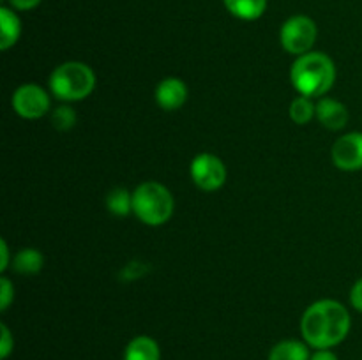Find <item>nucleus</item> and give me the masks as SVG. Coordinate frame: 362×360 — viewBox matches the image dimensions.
Here are the masks:
<instances>
[{"mask_svg":"<svg viewBox=\"0 0 362 360\" xmlns=\"http://www.w3.org/2000/svg\"><path fill=\"white\" fill-rule=\"evenodd\" d=\"M11 265V253L9 246H7L6 239L0 240V272H6Z\"/></svg>","mask_w":362,"mask_h":360,"instance_id":"nucleus-23","label":"nucleus"},{"mask_svg":"<svg viewBox=\"0 0 362 360\" xmlns=\"http://www.w3.org/2000/svg\"><path fill=\"white\" fill-rule=\"evenodd\" d=\"M336 66L327 53L310 52L296 56L290 69V81L299 95L324 97L336 81Z\"/></svg>","mask_w":362,"mask_h":360,"instance_id":"nucleus-2","label":"nucleus"},{"mask_svg":"<svg viewBox=\"0 0 362 360\" xmlns=\"http://www.w3.org/2000/svg\"><path fill=\"white\" fill-rule=\"evenodd\" d=\"M78 122V115L71 106L62 104L52 112V124L57 131H71Z\"/></svg>","mask_w":362,"mask_h":360,"instance_id":"nucleus-18","label":"nucleus"},{"mask_svg":"<svg viewBox=\"0 0 362 360\" xmlns=\"http://www.w3.org/2000/svg\"><path fill=\"white\" fill-rule=\"evenodd\" d=\"M189 175L194 186L205 193H214L226 184V164L211 152H202L191 161Z\"/></svg>","mask_w":362,"mask_h":360,"instance_id":"nucleus-6","label":"nucleus"},{"mask_svg":"<svg viewBox=\"0 0 362 360\" xmlns=\"http://www.w3.org/2000/svg\"><path fill=\"white\" fill-rule=\"evenodd\" d=\"M318 37V28L313 18L306 14L290 16L279 30V42L283 49L293 56L313 52V46Z\"/></svg>","mask_w":362,"mask_h":360,"instance_id":"nucleus-5","label":"nucleus"},{"mask_svg":"<svg viewBox=\"0 0 362 360\" xmlns=\"http://www.w3.org/2000/svg\"><path fill=\"white\" fill-rule=\"evenodd\" d=\"M14 300V284L9 277H0V311H7Z\"/></svg>","mask_w":362,"mask_h":360,"instance_id":"nucleus-20","label":"nucleus"},{"mask_svg":"<svg viewBox=\"0 0 362 360\" xmlns=\"http://www.w3.org/2000/svg\"><path fill=\"white\" fill-rule=\"evenodd\" d=\"M106 208L110 214L117 215V217H126V215L133 214V193L124 187H113L106 194Z\"/></svg>","mask_w":362,"mask_h":360,"instance_id":"nucleus-16","label":"nucleus"},{"mask_svg":"<svg viewBox=\"0 0 362 360\" xmlns=\"http://www.w3.org/2000/svg\"><path fill=\"white\" fill-rule=\"evenodd\" d=\"M175 200L166 186L156 180L141 182L133 191V214L147 226H163L172 219Z\"/></svg>","mask_w":362,"mask_h":360,"instance_id":"nucleus-4","label":"nucleus"},{"mask_svg":"<svg viewBox=\"0 0 362 360\" xmlns=\"http://www.w3.org/2000/svg\"><path fill=\"white\" fill-rule=\"evenodd\" d=\"M45 267V256L35 247H23L18 251L13 258L14 272L21 275H34L39 274Z\"/></svg>","mask_w":362,"mask_h":360,"instance_id":"nucleus-15","label":"nucleus"},{"mask_svg":"<svg viewBox=\"0 0 362 360\" xmlns=\"http://www.w3.org/2000/svg\"><path fill=\"white\" fill-rule=\"evenodd\" d=\"M154 95L159 108L165 109V112H175V109L182 108L186 104L189 90H187V85L180 78L168 76L159 81Z\"/></svg>","mask_w":362,"mask_h":360,"instance_id":"nucleus-9","label":"nucleus"},{"mask_svg":"<svg viewBox=\"0 0 362 360\" xmlns=\"http://www.w3.org/2000/svg\"><path fill=\"white\" fill-rule=\"evenodd\" d=\"M122 360H161L159 342L151 335H136L124 348Z\"/></svg>","mask_w":362,"mask_h":360,"instance_id":"nucleus-11","label":"nucleus"},{"mask_svg":"<svg viewBox=\"0 0 362 360\" xmlns=\"http://www.w3.org/2000/svg\"><path fill=\"white\" fill-rule=\"evenodd\" d=\"M332 162L341 172H361L362 169V133L352 131L334 141L331 150Z\"/></svg>","mask_w":362,"mask_h":360,"instance_id":"nucleus-8","label":"nucleus"},{"mask_svg":"<svg viewBox=\"0 0 362 360\" xmlns=\"http://www.w3.org/2000/svg\"><path fill=\"white\" fill-rule=\"evenodd\" d=\"M310 344L299 339H283L269 352L267 360H310Z\"/></svg>","mask_w":362,"mask_h":360,"instance_id":"nucleus-13","label":"nucleus"},{"mask_svg":"<svg viewBox=\"0 0 362 360\" xmlns=\"http://www.w3.org/2000/svg\"><path fill=\"white\" fill-rule=\"evenodd\" d=\"M317 120L329 131H341L350 120L349 108L332 97H320L317 102Z\"/></svg>","mask_w":362,"mask_h":360,"instance_id":"nucleus-10","label":"nucleus"},{"mask_svg":"<svg viewBox=\"0 0 362 360\" xmlns=\"http://www.w3.org/2000/svg\"><path fill=\"white\" fill-rule=\"evenodd\" d=\"M21 35V21L20 16L13 7H0V49L7 52L13 48Z\"/></svg>","mask_w":362,"mask_h":360,"instance_id":"nucleus-12","label":"nucleus"},{"mask_svg":"<svg viewBox=\"0 0 362 360\" xmlns=\"http://www.w3.org/2000/svg\"><path fill=\"white\" fill-rule=\"evenodd\" d=\"M310 360H339L332 349H315V353H311Z\"/></svg>","mask_w":362,"mask_h":360,"instance_id":"nucleus-24","label":"nucleus"},{"mask_svg":"<svg viewBox=\"0 0 362 360\" xmlns=\"http://www.w3.org/2000/svg\"><path fill=\"white\" fill-rule=\"evenodd\" d=\"M350 306L362 314V277L357 279L350 289Z\"/></svg>","mask_w":362,"mask_h":360,"instance_id":"nucleus-21","label":"nucleus"},{"mask_svg":"<svg viewBox=\"0 0 362 360\" xmlns=\"http://www.w3.org/2000/svg\"><path fill=\"white\" fill-rule=\"evenodd\" d=\"M49 92L62 102H78L87 99L95 88V74L85 62L69 60L49 74Z\"/></svg>","mask_w":362,"mask_h":360,"instance_id":"nucleus-3","label":"nucleus"},{"mask_svg":"<svg viewBox=\"0 0 362 360\" xmlns=\"http://www.w3.org/2000/svg\"><path fill=\"white\" fill-rule=\"evenodd\" d=\"M14 349V335L6 323H0V359L7 360Z\"/></svg>","mask_w":362,"mask_h":360,"instance_id":"nucleus-19","label":"nucleus"},{"mask_svg":"<svg viewBox=\"0 0 362 360\" xmlns=\"http://www.w3.org/2000/svg\"><path fill=\"white\" fill-rule=\"evenodd\" d=\"M290 119L297 126H306L311 120L317 119V104L313 99L306 97V95H297L292 102H290Z\"/></svg>","mask_w":362,"mask_h":360,"instance_id":"nucleus-17","label":"nucleus"},{"mask_svg":"<svg viewBox=\"0 0 362 360\" xmlns=\"http://www.w3.org/2000/svg\"><path fill=\"white\" fill-rule=\"evenodd\" d=\"M14 113L25 120H37L52 109L49 94L37 83H25L14 90L11 99Z\"/></svg>","mask_w":362,"mask_h":360,"instance_id":"nucleus-7","label":"nucleus"},{"mask_svg":"<svg viewBox=\"0 0 362 360\" xmlns=\"http://www.w3.org/2000/svg\"><path fill=\"white\" fill-rule=\"evenodd\" d=\"M9 7H13L14 11H32L42 2V0H7Z\"/></svg>","mask_w":362,"mask_h":360,"instance_id":"nucleus-22","label":"nucleus"},{"mask_svg":"<svg viewBox=\"0 0 362 360\" xmlns=\"http://www.w3.org/2000/svg\"><path fill=\"white\" fill-rule=\"evenodd\" d=\"M223 4L237 20L255 21L264 16L269 0H223Z\"/></svg>","mask_w":362,"mask_h":360,"instance_id":"nucleus-14","label":"nucleus"},{"mask_svg":"<svg viewBox=\"0 0 362 360\" xmlns=\"http://www.w3.org/2000/svg\"><path fill=\"white\" fill-rule=\"evenodd\" d=\"M352 316L346 306L332 299L317 300L306 307L300 318L303 341L315 349H332L350 334Z\"/></svg>","mask_w":362,"mask_h":360,"instance_id":"nucleus-1","label":"nucleus"}]
</instances>
